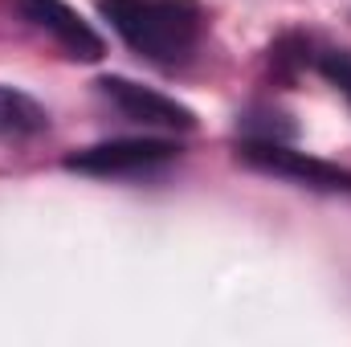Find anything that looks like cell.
Here are the masks:
<instances>
[{
    "label": "cell",
    "instance_id": "cell-1",
    "mask_svg": "<svg viewBox=\"0 0 351 347\" xmlns=\"http://www.w3.org/2000/svg\"><path fill=\"white\" fill-rule=\"evenodd\" d=\"M98 12L143 62L164 70L188 66L204 37L200 0H98Z\"/></svg>",
    "mask_w": 351,
    "mask_h": 347
},
{
    "label": "cell",
    "instance_id": "cell-2",
    "mask_svg": "<svg viewBox=\"0 0 351 347\" xmlns=\"http://www.w3.org/2000/svg\"><path fill=\"white\" fill-rule=\"evenodd\" d=\"M237 156L265 176L315 188V192H351V168L319 160L311 152L290 147V139H265V135H245L237 143Z\"/></svg>",
    "mask_w": 351,
    "mask_h": 347
},
{
    "label": "cell",
    "instance_id": "cell-3",
    "mask_svg": "<svg viewBox=\"0 0 351 347\" xmlns=\"http://www.w3.org/2000/svg\"><path fill=\"white\" fill-rule=\"evenodd\" d=\"M180 160V143L172 139H110V143H94L74 156H66V168L82 176H102V180H119V176H143L156 172L164 164Z\"/></svg>",
    "mask_w": 351,
    "mask_h": 347
},
{
    "label": "cell",
    "instance_id": "cell-4",
    "mask_svg": "<svg viewBox=\"0 0 351 347\" xmlns=\"http://www.w3.org/2000/svg\"><path fill=\"white\" fill-rule=\"evenodd\" d=\"M94 86L102 94V102H106L110 110H119L127 123L160 127V131H192V127H196V115H192L184 102H176V98L160 94V90L139 86V82H131V78L110 74V78H98Z\"/></svg>",
    "mask_w": 351,
    "mask_h": 347
},
{
    "label": "cell",
    "instance_id": "cell-5",
    "mask_svg": "<svg viewBox=\"0 0 351 347\" xmlns=\"http://www.w3.org/2000/svg\"><path fill=\"white\" fill-rule=\"evenodd\" d=\"M12 8L74 62H98L106 53V41L94 33V25L82 21V12L66 0H12Z\"/></svg>",
    "mask_w": 351,
    "mask_h": 347
},
{
    "label": "cell",
    "instance_id": "cell-6",
    "mask_svg": "<svg viewBox=\"0 0 351 347\" xmlns=\"http://www.w3.org/2000/svg\"><path fill=\"white\" fill-rule=\"evenodd\" d=\"M294 53H286L282 45L274 49V53H286V58H294V66H311L315 74H323L331 86L339 90L343 98L351 102V49H335V45H319V41H311V37H294Z\"/></svg>",
    "mask_w": 351,
    "mask_h": 347
},
{
    "label": "cell",
    "instance_id": "cell-7",
    "mask_svg": "<svg viewBox=\"0 0 351 347\" xmlns=\"http://www.w3.org/2000/svg\"><path fill=\"white\" fill-rule=\"evenodd\" d=\"M49 127V110L16 86H0V139H33Z\"/></svg>",
    "mask_w": 351,
    "mask_h": 347
}]
</instances>
